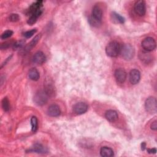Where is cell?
Returning a JSON list of instances; mask_svg holds the SVG:
<instances>
[{"label":"cell","mask_w":157,"mask_h":157,"mask_svg":"<svg viewBox=\"0 0 157 157\" xmlns=\"http://www.w3.org/2000/svg\"><path fill=\"white\" fill-rule=\"evenodd\" d=\"M94 19L101 21L102 18V10L98 6H94L92 9V13L91 15Z\"/></svg>","instance_id":"4fadbf2b"},{"label":"cell","mask_w":157,"mask_h":157,"mask_svg":"<svg viewBox=\"0 0 157 157\" xmlns=\"http://www.w3.org/2000/svg\"><path fill=\"white\" fill-rule=\"evenodd\" d=\"M48 99V96L45 92V91H39L37 92L34 96V103L39 106L45 104Z\"/></svg>","instance_id":"277c9868"},{"label":"cell","mask_w":157,"mask_h":157,"mask_svg":"<svg viewBox=\"0 0 157 157\" xmlns=\"http://www.w3.org/2000/svg\"><path fill=\"white\" fill-rule=\"evenodd\" d=\"M156 44L155 40L151 37L145 38L142 42V47L146 52H151L156 48Z\"/></svg>","instance_id":"5b68a950"},{"label":"cell","mask_w":157,"mask_h":157,"mask_svg":"<svg viewBox=\"0 0 157 157\" xmlns=\"http://www.w3.org/2000/svg\"><path fill=\"white\" fill-rule=\"evenodd\" d=\"M150 128L152 130H154V131H156L157 129V121L156 120L152 122V123L150 125Z\"/></svg>","instance_id":"4316f807"},{"label":"cell","mask_w":157,"mask_h":157,"mask_svg":"<svg viewBox=\"0 0 157 157\" xmlns=\"http://www.w3.org/2000/svg\"><path fill=\"white\" fill-rule=\"evenodd\" d=\"M24 44H25V41L24 40L17 41L16 42H15L13 44V48L14 50H18V49L21 48L23 46Z\"/></svg>","instance_id":"cb8c5ba5"},{"label":"cell","mask_w":157,"mask_h":157,"mask_svg":"<svg viewBox=\"0 0 157 157\" xmlns=\"http://www.w3.org/2000/svg\"><path fill=\"white\" fill-rule=\"evenodd\" d=\"M88 21L90 23V24L94 27H98L101 24V21H98L96 19H94V18H93L91 16L90 17L89 19H88Z\"/></svg>","instance_id":"7402d4cb"},{"label":"cell","mask_w":157,"mask_h":157,"mask_svg":"<svg viewBox=\"0 0 157 157\" xmlns=\"http://www.w3.org/2000/svg\"><path fill=\"white\" fill-rule=\"evenodd\" d=\"M145 108L151 114L156 113L157 111V101L155 97L148 98L145 102Z\"/></svg>","instance_id":"3957f363"},{"label":"cell","mask_w":157,"mask_h":157,"mask_svg":"<svg viewBox=\"0 0 157 157\" xmlns=\"http://www.w3.org/2000/svg\"><path fill=\"white\" fill-rule=\"evenodd\" d=\"M47 113L48 115L53 117H58L61 113L59 107L56 104L50 105L47 109Z\"/></svg>","instance_id":"30bf717a"},{"label":"cell","mask_w":157,"mask_h":157,"mask_svg":"<svg viewBox=\"0 0 157 157\" xmlns=\"http://www.w3.org/2000/svg\"><path fill=\"white\" fill-rule=\"evenodd\" d=\"M40 37H41V34H37V36H36L32 39V40L25 46V47L24 48V52H28L31 50H32L36 45V44L38 43Z\"/></svg>","instance_id":"7c38bea8"},{"label":"cell","mask_w":157,"mask_h":157,"mask_svg":"<svg viewBox=\"0 0 157 157\" xmlns=\"http://www.w3.org/2000/svg\"><path fill=\"white\" fill-rule=\"evenodd\" d=\"M141 147H142V150H144L145 147H146V144L145 142H142L141 144Z\"/></svg>","instance_id":"f546056e"},{"label":"cell","mask_w":157,"mask_h":157,"mask_svg":"<svg viewBox=\"0 0 157 157\" xmlns=\"http://www.w3.org/2000/svg\"><path fill=\"white\" fill-rule=\"evenodd\" d=\"M114 76L117 83H123L126 79L127 74L124 69L122 68H119L115 70L114 72Z\"/></svg>","instance_id":"52a82bcc"},{"label":"cell","mask_w":157,"mask_h":157,"mask_svg":"<svg viewBox=\"0 0 157 157\" xmlns=\"http://www.w3.org/2000/svg\"><path fill=\"white\" fill-rule=\"evenodd\" d=\"M121 45L117 41H112L109 42L105 48V52L107 56L114 58L117 57L120 53Z\"/></svg>","instance_id":"6da1fadb"},{"label":"cell","mask_w":157,"mask_h":157,"mask_svg":"<svg viewBox=\"0 0 157 157\" xmlns=\"http://www.w3.org/2000/svg\"><path fill=\"white\" fill-rule=\"evenodd\" d=\"M105 117L110 122H115L118 120V115L116 111L113 110H109L105 113Z\"/></svg>","instance_id":"5bb4252c"},{"label":"cell","mask_w":157,"mask_h":157,"mask_svg":"<svg viewBox=\"0 0 157 157\" xmlns=\"http://www.w3.org/2000/svg\"><path fill=\"white\" fill-rule=\"evenodd\" d=\"M44 91L48 96H53L55 94V89L54 85L50 80L45 82Z\"/></svg>","instance_id":"2e32d148"},{"label":"cell","mask_w":157,"mask_h":157,"mask_svg":"<svg viewBox=\"0 0 157 157\" xmlns=\"http://www.w3.org/2000/svg\"><path fill=\"white\" fill-rule=\"evenodd\" d=\"M46 60V56L45 54L42 52H36L33 57V61L34 63L37 64H43Z\"/></svg>","instance_id":"8fae6325"},{"label":"cell","mask_w":157,"mask_h":157,"mask_svg":"<svg viewBox=\"0 0 157 157\" xmlns=\"http://www.w3.org/2000/svg\"><path fill=\"white\" fill-rule=\"evenodd\" d=\"M121 56L126 60L131 59L135 54V50L134 47L130 44H123L121 46L120 53Z\"/></svg>","instance_id":"7a4b0ae2"},{"label":"cell","mask_w":157,"mask_h":157,"mask_svg":"<svg viewBox=\"0 0 157 157\" xmlns=\"http://www.w3.org/2000/svg\"><path fill=\"white\" fill-rule=\"evenodd\" d=\"M13 34V31L11 30H7L4 31L1 36V38L2 39H6L10 37Z\"/></svg>","instance_id":"603a6c76"},{"label":"cell","mask_w":157,"mask_h":157,"mask_svg":"<svg viewBox=\"0 0 157 157\" xmlns=\"http://www.w3.org/2000/svg\"><path fill=\"white\" fill-rule=\"evenodd\" d=\"M140 79V73L137 69H132L129 72V80L131 84L136 85L139 83Z\"/></svg>","instance_id":"9c48e42d"},{"label":"cell","mask_w":157,"mask_h":157,"mask_svg":"<svg viewBox=\"0 0 157 157\" xmlns=\"http://www.w3.org/2000/svg\"><path fill=\"white\" fill-rule=\"evenodd\" d=\"M20 17H19V15L17 13H12L10 15L9 17V19L10 21H12V22H15V21H17L18 20H19Z\"/></svg>","instance_id":"484cf974"},{"label":"cell","mask_w":157,"mask_h":157,"mask_svg":"<svg viewBox=\"0 0 157 157\" xmlns=\"http://www.w3.org/2000/svg\"><path fill=\"white\" fill-rule=\"evenodd\" d=\"M147 152L148 153H152V154H155L156 152V149L155 148H147Z\"/></svg>","instance_id":"f1b7e54d"},{"label":"cell","mask_w":157,"mask_h":157,"mask_svg":"<svg viewBox=\"0 0 157 157\" xmlns=\"http://www.w3.org/2000/svg\"><path fill=\"white\" fill-rule=\"evenodd\" d=\"M2 107L4 111L5 112H8L10 109V104H9V101L7 99V97H5L2 99Z\"/></svg>","instance_id":"ffe728a7"},{"label":"cell","mask_w":157,"mask_h":157,"mask_svg":"<svg viewBox=\"0 0 157 157\" xmlns=\"http://www.w3.org/2000/svg\"><path fill=\"white\" fill-rule=\"evenodd\" d=\"M134 9L137 15L140 17L144 16L146 12V6L145 1L139 0L136 2L134 6Z\"/></svg>","instance_id":"8992f818"},{"label":"cell","mask_w":157,"mask_h":157,"mask_svg":"<svg viewBox=\"0 0 157 157\" xmlns=\"http://www.w3.org/2000/svg\"><path fill=\"white\" fill-rule=\"evenodd\" d=\"M112 18L113 21L117 23H123L124 22V18L120 14L116 13V12H112Z\"/></svg>","instance_id":"d6986e66"},{"label":"cell","mask_w":157,"mask_h":157,"mask_svg":"<svg viewBox=\"0 0 157 157\" xmlns=\"http://www.w3.org/2000/svg\"><path fill=\"white\" fill-rule=\"evenodd\" d=\"M37 32V29H33L29 31H28L24 33V36L26 38H30L31 36H33Z\"/></svg>","instance_id":"d4e9b609"},{"label":"cell","mask_w":157,"mask_h":157,"mask_svg":"<svg viewBox=\"0 0 157 157\" xmlns=\"http://www.w3.org/2000/svg\"><path fill=\"white\" fill-rule=\"evenodd\" d=\"M100 154L103 157H111L114 155L113 150L107 147H102L100 150Z\"/></svg>","instance_id":"e0dca14e"},{"label":"cell","mask_w":157,"mask_h":157,"mask_svg":"<svg viewBox=\"0 0 157 157\" xmlns=\"http://www.w3.org/2000/svg\"><path fill=\"white\" fill-rule=\"evenodd\" d=\"M31 126H32V131L35 132L37 131V127H38V121H37V119L36 117H33L31 118Z\"/></svg>","instance_id":"44dd1931"},{"label":"cell","mask_w":157,"mask_h":157,"mask_svg":"<svg viewBox=\"0 0 157 157\" xmlns=\"http://www.w3.org/2000/svg\"><path fill=\"white\" fill-rule=\"evenodd\" d=\"M29 152H35L37 153H40V154H44L47 153L48 150L47 149L43 146L41 144H36L33 146V147L29 150Z\"/></svg>","instance_id":"9a60e30c"},{"label":"cell","mask_w":157,"mask_h":157,"mask_svg":"<svg viewBox=\"0 0 157 157\" xmlns=\"http://www.w3.org/2000/svg\"><path fill=\"white\" fill-rule=\"evenodd\" d=\"M88 109V105L83 102H77L73 106L74 112L77 115H81L85 113Z\"/></svg>","instance_id":"ba28073f"},{"label":"cell","mask_w":157,"mask_h":157,"mask_svg":"<svg viewBox=\"0 0 157 157\" xmlns=\"http://www.w3.org/2000/svg\"><path fill=\"white\" fill-rule=\"evenodd\" d=\"M28 77L29 78L33 80V81H37L39 80L40 77L39 72L36 68H31L28 72Z\"/></svg>","instance_id":"ac0fdd59"},{"label":"cell","mask_w":157,"mask_h":157,"mask_svg":"<svg viewBox=\"0 0 157 157\" xmlns=\"http://www.w3.org/2000/svg\"><path fill=\"white\" fill-rule=\"evenodd\" d=\"M9 47V43H8V42H4V43H3V44H1V48L2 50H3V49H6V48H8Z\"/></svg>","instance_id":"83f0119b"}]
</instances>
